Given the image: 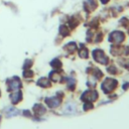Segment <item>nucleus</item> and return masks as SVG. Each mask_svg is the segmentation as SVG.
Returning a JSON list of instances; mask_svg holds the SVG:
<instances>
[{"instance_id":"f03ea898","label":"nucleus","mask_w":129,"mask_h":129,"mask_svg":"<svg viewBox=\"0 0 129 129\" xmlns=\"http://www.w3.org/2000/svg\"><path fill=\"white\" fill-rule=\"evenodd\" d=\"M111 38L113 39V41H122L123 38H124V35L121 33V32H114L112 35H111Z\"/></svg>"},{"instance_id":"f257e3e1","label":"nucleus","mask_w":129,"mask_h":129,"mask_svg":"<svg viewBox=\"0 0 129 129\" xmlns=\"http://www.w3.org/2000/svg\"><path fill=\"white\" fill-rule=\"evenodd\" d=\"M116 86H117V82H116L115 80L107 79V80L103 83L102 88H103V90H104V92H105V93H108V92H110V91L114 90Z\"/></svg>"},{"instance_id":"20e7f679","label":"nucleus","mask_w":129,"mask_h":129,"mask_svg":"<svg viewBox=\"0 0 129 129\" xmlns=\"http://www.w3.org/2000/svg\"><path fill=\"white\" fill-rule=\"evenodd\" d=\"M76 111V106L74 104H68L64 108V112L66 113H74Z\"/></svg>"},{"instance_id":"7ed1b4c3","label":"nucleus","mask_w":129,"mask_h":129,"mask_svg":"<svg viewBox=\"0 0 129 129\" xmlns=\"http://www.w3.org/2000/svg\"><path fill=\"white\" fill-rule=\"evenodd\" d=\"M11 97H12V98H11L12 103H13V104H15V103H17V102H19V101H20V99H21V93H20V92H17L16 94L12 95Z\"/></svg>"}]
</instances>
